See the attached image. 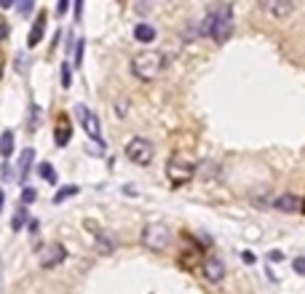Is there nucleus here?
Segmentation results:
<instances>
[{
    "instance_id": "nucleus-10",
    "label": "nucleus",
    "mask_w": 305,
    "mask_h": 294,
    "mask_svg": "<svg viewBox=\"0 0 305 294\" xmlns=\"http://www.w3.org/2000/svg\"><path fill=\"white\" fill-rule=\"evenodd\" d=\"M43 32H46V14H41V16L35 19L33 30H30V35H27V46H30V48H35V46L43 40Z\"/></svg>"
},
{
    "instance_id": "nucleus-32",
    "label": "nucleus",
    "mask_w": 305,
    "mask_h": 294,
    "mask_svg": "<svg viewBox=\"0 0 305 294\" xmlns=\"http://www.w3.org/2000/svg\"><path fill=\"white\" fill-rule=\"evenodd\" d=\"M3 204H6V196H3V190H0V208H3Z\"/></svg>"
},
{
    "instance_id": "nucleus-33",
    "label": "nucleus",
    "mask_w": 305,
    "mask_h": 294,
    "mask_svg": "<svg viewBox=\"0 0 305 294\" xmlns=\"http://www.w3.org/2000/svg\"><path fill=\"white\" fill-rule=\"evenodd\" d=\"M0 64H3V62H0ZM0 70H3V67H0Z\"/></svg>"
},
{
    "instance_id": "nucleus-3",
    "label": "nucleus",
    "mask_w": 305,
    "mask_h": 294,
    "mask_svg": "<svg viewBox=\"0 0 305 294\" xmlns=\"http://www.w3.org/2000/svg\"><path fill=\"white\" fill-rule=\"evenodd\" d=\"M126 156L131 164H137V166H147L153 160L155 156V150H153V144H150V139H145V136H134L131 142L126 144Z\"/></svg>"
},
{
    "instance_id": "nucleus-6",
    "label": "nucleus",
    "mask_w": 305,
    "mask_h": 294,
    "mask_svg": "<svg viewBox=\"0 0 305 294\" xmlns=\"http://www.w3.org/2000/svg\"><path fill=\"white\" fill-rule=\"evenodd\" d=\"M193 172H195V166L190 164L187 158H182V156H174L169 160V176H171V182H187L193 176Z\"/></svg>"
},
{
    "instance_id": "nucleus-12",
    "label": "nucleus",
    "mask_w": 305,
    "mask_h": 294,
    "mask_svg": "<svg viewBox=\"0 0 305 294\" xmlns=\"http://www.w3.org/2000/svg\"><path fill=\"white\" fill-rule=\"evenodd\" d=\"M134 38L139 43H153L155 40V27L153 24H145V22H139L134 27Z\"/></svg>"
},
{
    "instance_id": "nucleus-9",
    "label": "nucleus",
    "mask_w": 305,
    "mask_h": 294,
    "mask_svg": "<svg viewBox=\"0 0 305 294\" xmlns=\"http://www.w3.org/2000/svg\"><path fill=\"white\" fill-rule=\"evenodd\" d=\"M260 8H262L265 14H273L276 19H286L289 14L294 11V6L289 3V0H262Z\"/></svg>"
},
{
    "instance_id": "nucleus-18",
    "label": "nucleus",
    "mask_w": 305,
    "mask_h": 294,
    "mask_svg": "<svg viewBox=\"0 0 305 294\" xmlns=\"http://www.w3.org/2000/svg\"><path fill=\"white\" fill-rule=\"evenodd\" d=\"M97 246H99L105 254H110V252H113V236H110V233H97Z\"/></svg>"
},
{
    "instance_id": "nucleus-28",
    "label": "nucleus",
    "mask_w": 305,
    "mask_h": 294,
    "mask_svg": "<svg viewBox=\"0 0 305 294\" xmlns=\"http://www.w3.org/2000/svg\"><path fill=\"white\" fill-rule=\"evenodd\" d=\"M241 260H244L246 265H254V260H257V257H254L252 252H244V254H241Z\"/></svg>"
},
{
    "instance_id": "nucleus-19",
    "label": "nucleus",
    "mask_w": 305,
    "mask_h": 294,
    "mask_svg": "<svg viewBox=\"0 0 305 294\" xmlns=\"http://www.w3.org/2000/svg\"><path fill=\"white\" fill-rule=\"evenodd\" d=\"M25 225H27V208H19V212L14 214V222H11V228H14V230H22Z\"/></svg>"
},
{
    "instance_id": "nucleus-31",
    "label": "nucleus",
    "mask_w": 305,
    "mask_h": 294,
    "mask_svg": "<svg viewBox=\"0 0 305 294\" xmlns=\"http://www.w3.org/2000/svg\"><path fill=\"white\" fill-rule=\"evenodd\" d=\"M6 35H9V27H6V24H0V40H3Z\"/></svg>"
},
{
    "instance_id": "nucleus-20",
    "label": "nucleus",
    "mask_w": 305,
    "mask_h": 294,
    "mask_svg": "<svg viewBox=\"0 0 305 294\" xmlns=\"http://www.w3.org/2000/svg\"><path fill=\"white\" fill-rule=\"evenodd\" d=\"M38 172H41V176H43L46 182H57V172H54L51 164H41V168H38Z\"/></svg>"
},
{
    "instance_id": "nucleus-13",
    "label": "nucleus",
    "mask_w": 305,
    "mask_h": 294,
    "mask_svg": "<svg viewBox=\"0 0 305 294\" xmlns=\"http://www.w3.org/2000/svg\"><path fill=\"white\" fill-rule=\"evenodd\" d=\"M33 158H35V150H25L19 158V180L25 182L27 174H30V166H33Z\"/></svg>"
},
{
    "instance_id": "nucleus-11",
    "label": "nucleus",
    "mask_w": 305,
    "mask_h": 294,
    "mask_svg": "<svg viewBox=\"0 0 305 294\" xmlns=\"http://www.w3.org/2000/svg\"><path fill=\"white\" fill-rule=\"evenodd\" d=\"M273 206L281 208V212H297V208H300V198H297V196H289V192H284V196H278L276 200H273Z\"/></svg>"
},
{
    "instance_id": "nucleus-23",
    "label": "nucleus",
    "mask_w": 305,
    "mask_h": 294,
    "mask_svg": "<svg viewBox=\"0 0 305 294\" xmlns=\"http://www.w3.org/2000/svg\"><path fill=\"white\" fill-rule=\"evenodd\" d=\"M62 86L70 88V64H67V62L62 64Z\"/></svg>"
},
{
    "instance_id": "nucleus-24",
    "label": "nucleus",
    "mask_w": 305,
    "mask_h": 294,
    "mask_svg": "<svg viewBox=\"0 0 305 294\" xmlns=\"http://www.w3.org/2000/svg\"><path fill=\"white\" fill-rule=\"evenodd\" d=\"M292 268H294V273H300V276H305V257H297V260L292 262Z\"/></svg>"
},
{
    "instance_id": "nucleus-7",
    "label": "nucleus",
    "mask_w": 305,
    "mask_h": 294,
    "mask_svg": "<svg viewBox=\"0 0 305 294\" xmlns=\"http://www.w3.org/2000/svg\"><path fill=\"white\" fill-rule=\"evenodd\" d=\"M65 257H67V249L62 244H49L41 249V265L43 268H57L65 262Z\"/></svg>"
},
{
    "instance_id": "nucleus-30",
    "label": "nucleus",
    "mask_w": 305,
    "mask_h": 294,
    "mask_svg": "<svg viewBox=\"0 0 305 294\" xmlns=\"http://www.w3.org/2000/svg\"><path fill=\"white\" fill-rule=\"evenodd\" d=\"M19 11L22 14H30V11H33V3H19Z\"/></svg>"
},
{
    "instance_id": "nucleus-26",
    "label": "nucleus",
    "mask_w": 305,
    "mask_h": 294,
    "mask_svg": "<svg viewBox=\"0 0 305 294\" xmlns=\"http://www.w3.org/2000/svg\"><path fill=\"white\" fill-rule=\"evenodd\" d=\"M17 70L19 72H27V56H17Z\"/></svg>"
},
{
    "instance_id": "nucleus-27",
    "label": "nucleus",
    "mask_w": 305,
    "mask_h": 294,
    "mask_svg": "<svg viewBox=\"0 0 305 294\" xmlns=\"http://www.w3.org/2000/svg\"><path fill=\"white\" fill-rule=\"evenodd\" d=\"M268 260H270V262H281V260H284V254H281L278 249H273V252L268 254Z\"/></svg>"
},
{
    "instance_id": "nucleus-21",
    "label": "nucleus",
    "mask_w": 305,
    "mask_h": 294,
    "mask_svg": "<svg viewBox=\"0 0 305 294\" xmlns=\"http://www.w3.org/2000/svg\"><path fill=\"white\" fill-rule=\"evenodd\" d=\"M38 123H41V110H38V104H33L30 107V131H35Z\"/></svg>"
},
{
    "instance_id": "nucleus-4",
    "label": "nucleus",
    "mask_w": 305,
    "mask_h": 294,
    "mask_svg": "<svg viewBox=\"0 0 305 294\" xmlns=\"http://www.w3.org/2000/svg\"><path fill=\"white\" fill-rule=\"evenodd\" d=\"M233 32V8L230 6H220L214 11V27H212V38L217 43H225Z\"/></svg>"
},
{
    "instance_id": "nucleus-8",
    "label": "nucleus",
    "mask_w": 305,
    "mask_h": 294,
    "mask_svg": "<svg viewBox=\"0 0 305 294\" xmlns=\"http://www.w3.org/2000/svg\"><path fill=\"white\" fill-rule=\"evenodd\" d=\"M201 273H203V278H206L209 284H220L225 278V262L220 257H206V260H203Z\"/></svg>"
},
{
    "instance_id": "nucleus-25",
    "label": "nucleus",
    "mask_w": 305,
    "mask_h": 294,
    "mask_svg": "<svg viewBox=\"0 0 305 294\" xmlns=\"http://www.w3.org/2000/svg\"><path fill=\"white\" fill-rule=\"evenodd\" d=\"M81 59H83V40H78V48H75V67H81Z\"/></svg>"
},
{
    "instance_id": "nucleus-1",
    "label": "nucleus",
    "mask_w": 305,
    "mask_h": 294,
    "mask_svg": "<svg viewBox=\"0 0 305 294\" xmlns=\"http://www.w3.org/2000/svg\"><path fill=\"white\" fill-rule=\"evenodd\" d=\"M161 70H163V54L161 51H142L131 62V72H134L139 80H155Z\"/></svg>"
},
{
    "instance_id": "nucleus-29",
    "label": "nucleus",
    "mask_w": 305,
    "mask_h": 294,
    "mask_svg": "<svg viewBox=\"0 0 305 294\" xmlns=\"http://www.w3.org/2000/svg\"><path fill=\"white\" fill-rule=\"evenodd\" d=\"M11 172H14L11 166H3V180H6V182H9V180H14V174H11Z\"/></svg>"
},
{
    "instance_id": "nucleus-17",
    "label": "nucleus",
    "mask_w": 305,
    "mask_h": 294,
    "mask_svg": "<svg viewBox=\"0 0 305 294\" xmlns=\"http://www.w3.org/2000/svg\"><path fill=\"white\" fill-rule=\"evenodd\" d=\"M212 27H214V11H209L198 24V35H212Z\"/></svg>"
},
{
    "instance_id": "nucleus-14",
    "label": "nucleus",
    "mask_w": 305,
    "mask_h": 294,
    "mask_svg": "<svg viewBox=\"0 0 305 294\" xmlns=\"http://www.w3.org/2000/svg\"><path fill=\"white\" fill-rule=\"evenodd\" d=\"M70 134H73L70 123H67V120H62L59 126H57V134H54V139H57V144H59V147H65V144L70 142Z\"/></svg>"
},
{
    "instance_id": "nucleus-22",
    "label": "nucleus",
    "mask_w": 305,
    "mask_h": 294,
    "mask_svg": "<svg viewBox=\"0 0 305 294\" xmlns=\"http://www.w3.org/2000/svg\"><path fill=\"white\" fill-rule=\"evenodd\" d=\"M35 198H38L35 188H25V190H22V204H35Z\"/></svg>"
},
{
    "instance_id": "nucleus-2",
    "label": "nucleus",
    "mask_w": 305,
    "mask_h": 294,
    "mask_svg": "<svg viewBox=\"0 0 305 294\" xmlns=\"http://www.w3.org/2000/svg\"><path fill=\"white\" fill-rule=\"evenodd\" d=\"M142 244L153 252H163L171 244V230L166 225H161V222H150L142 230Z\"/></svg>"
},
{
    "instance_id": "nucleus-16",
    "label": "nucleus",
    "mask_w": 305,
    "mask_h": 294,
    "mask_svg": "<svg viewBox=\"0 0 305 294\" xmlns=\"http://www.w3.org/2000/svg\"><path fill=\"white\" fill-rule=\"evenodd\" d=\"M78 184H65V188H62L57 196H54V204H62V200H67V198H73V196H78Z\"/></svg>"
},
{
    "instance_id": "nucleus-15",
    "label": "nucleus",
    "mask_w": 305,
    "mask_h": 294,
    "mask_svg": "<svg viewBox=\"0 0 305 294\" xmlns=\"http://www.w3.org/2000/svg\"><path fill=\"white\" fill-rule=\"evenodd\" d=\"M14 152V131H3V136H0V156L9 158Z\"/></svg>"
},
{
    "instance_id": "nucleus-5",
    "label": "nucleus",
    "mask_w": 305,
    "mask_h": 294,
    "mask_svg": "<svg viewBox=\"0 0 305 294\" xmlns=\"http://www.w3.org/2000/svg\"><path fill=\"white\" fill-rule=\"evenodd\" d=\"M75 115H78V120H81V126L86 128V134H89L91 139H97L99 147H105V139H102V128H99L97 112H91L86 104H75Z\"/></svg>"
}]
</instances>
